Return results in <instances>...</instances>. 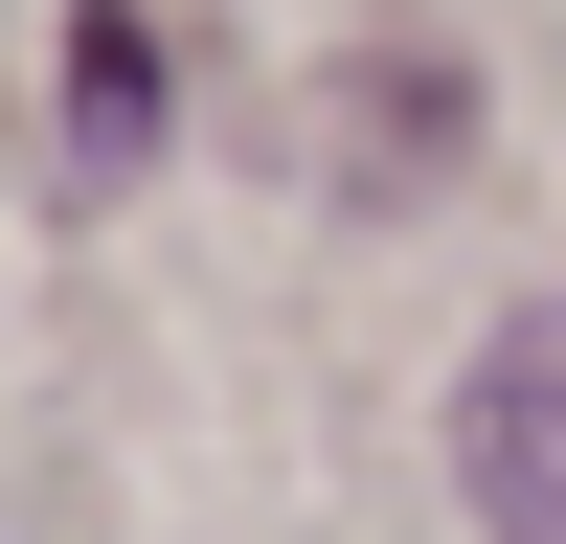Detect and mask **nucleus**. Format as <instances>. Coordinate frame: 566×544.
Wrapping results in <instances>:
<instances>
[{"mask_svg": "<svg viewBox=\"0 0 566 544\" xmlns=\"http://www.w3.org/2000/svg\"><path fill=\"white\" fill-rule=\"evenodd\" d=\"M136 159H159V45L91 0L69 23V181H136Z\"/></svg>", "mask_w": 566, "mask_h": 544, "instance_id": "nucleus-2", "label": "nucleus"}, {"mask_svg": "<svg viewBox=\"0 0 566 544\" xmlns=\"http://www.w3.org/2000/svg\"><path fill=\"white\" fill-rule=\"evenodd\" d=\"M453 477H476L499 544H566V295L476 341V386H453Z\"/></svg>", "mask_w": 566, "mask_h": 544, "instance_id": "nucleus-1", "label": "nucleus"}]
</instances>
